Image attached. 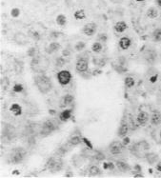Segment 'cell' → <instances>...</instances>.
Returning <instances> with one entry per match:
<instances>
[{
	"instance_id": "obj_1",
	"label": "cell",
	"mask_w": 161,
	"mask_h": 178,
	"mask_svg": "<svg viewBox=\"0 0 161 178\" xmlns=\"http://www.w3.org/2000/svg\"><path fill=\"white\" fill-rule=\"evenodd\" d=\"M35 84L38 90L42 93H47L52 89V82L46 75H40L35 78Z\"/></svg>"
},
{
	"instance_id": "obj_2",
	"label": "cell",
	"mask_w": 161,
	"mask_h": 178,
	"mask_svg": "<svg viewBox=\"0 0 161 178\" xmlns=\"http://www.w3.org/2000/svg\"><path fill=\"white\" fill-rule=\"evenodd\" d=\"M57 79L61 85H67L72 79V74L68 71H61L57 74Z\"/></svg>"
},
{
	"instance_id": "obj_3",
	"label": "cell",
	"mask_w": 161,
	"mask_h": 178,
	"mask_svg": "<svg viewBox=\"0 0 161 178\" xmlns=\"http://www.w3.org/2000/svg\"><path fill=\"white\" fill-rule=\"evenodd\" d=\"M96 30H97L96 24L94 23V22H91V23L86 24L85 26L83 27L82 32L87 36H92V35H94L95 33H96Z\"/></svg>"
},
{
	"instance_id": "obj_4",
	"label": "cell",
	"mask_w": 161,
	"mask_h": 178,
	"mask_svg": "<svg viewBox=\"0 0 161 178\" xmlns=\"http://www.w3.org/2000/svg\"><path fill=\"white\" fill-rule=\"evenodd\" d=\"M123 149V144L119 141H114L110 145V152L111 154H119Z\"/></svg>"
},
{
	"instance_id": "obj_5",
	"label": "cell",
	"mask_w": 161,
	"mask_h": 178,
	"mask_svg": "<svg viewBox=\"0 0 161 178\" xmlns=\"http://www.w3.org/2000/svg\"><path fill=\"white\" fill-rule=\"evenodd\" d=\"M14 40L15 43H17L18 45H21V46H24V45H27L29 40H28V37L25 35L23 33H16L14 34Z\"/></svg>"
},
{
	"instance_id": "obj_6",
	"label": "cell",
	"mask_w": 161,
	"mask_h": 178,
	"mask_svg": "<svg viewBox=\"0 0 161 178\" xmlns=\"http://www.w3.org/2000/svg\"><path fill=\"white\" fill-rule=\"evenodd\" d=\"M22 149H16L14 152H12V160L14 163H18L21 162V160L23 159V156L25 154V152H21Z\"/></svg>"
},
{
	"instance_id": "obj_7",
	"label": "cell",
	"mask_w": 161,
	"mask_h": 178,
	"mask_svg": "<svg viewBox=\"0 0 161 178\" xmlns=\"http://www.w3.org/2000/svg\"><path fill=\"white\" fill-rule=\"evenodd\" d=\"M75 68L78 73H85V71L88 70V61L83 58L79 59V60L76 62Z\"/></svg>"
},
{
	"instance_id": "obj_8",
	"label": "cell",
	"mask_w": 161,
	"mask_h": 178,
	"mask_svg": "<svg viewBox=\"0 0 161 178\" xmlns=\"http://www.w3.org/2000/svg\"><path fill=\"white\" fill-rule=\"evenodd\" d=\"M132 44V40L127 36H124L119 40V46L122 50H128Z\"/></svg>"
},
{
	"instance_id": "obj_9",
	"label": "cell",
	"mask_w": 161,
	"mask_h": 178,
	"mask_svg": "<svg viewBox=\"0 0 161 178\" xmlns=\"http://www.w3.org/2000/svg\"><path fill=\"white\" fill-rule=\"evenodd\" d=\"M149 120V114L146 111H140L137 115V121L140 125H145Z\"/></svg>"
},
{
	"instance_id": "obj_10",
	"label": "cell",
	"mask_w": 161,
	"mask_h": 178,
	"mask_svg": "<svg viewBox=\"0 0 161 178\" xmlns=\"http://www.w3.org/2000/svg\"><path fill=\"white\" fill-rule=\"evenodd\" d=\"M151 122L154 126H157L161 123V113L159 111H154L151 118Z\"/></svg>"
},
{
	"instance_id": "obj_11",
	"label": "cell",
	"mask_w": 161,
	"mask_h": 178,
	"mask_svg": "<svg viewBox=\"0 0 161 178\" xmlns=\"http://www.w3.org/2000/svg\"><path fill=\"white\" fill-rule=\"evenodd\" d=\"M127 29V24L125 21H118L115 25H114V30L117 33H123L125 32Z\"/></svg>"
},
{
	"instance_id": "obj_12",
	"label": "cell",
	"mask_w": 161,
	"mask_h": 178,
	"mask_svg": "<svg viewBox=\"0 0 161 178\" xmlns=\"http://www.w3.org/2000/svg\"><path fill=\"white\" fill-rule=\"evenodd\" d=\"M59 49H60V44H59V43L52 42V43H51V44H50V45L47 47L46 51H47L48 54H52V52L58 51Z\"/></svg>"
},
{
	"instance_id": "obj_13",
	"label": "cell",
	"mask_w": 161,
	"mask_h": 178,
	"mask_svg": "<svg viewBox=\"0 0 161 178\" xmlns=\"http://www.w3.org/2000/svg\"><path fill=\"white\" fill-rule=\"evenodd\" d=\"M115 165H116L117 168H118L120 171H123V173H126V171H128L130 170L129 165L126 164L125 162H123V161H116Z\"/></svg>"
},
{
	"instance_id": "obj_14",
	"label": "cell",
	"mask_w": 161,
	"mask_h": 178,
	"mask_svg": "<svg viewBox=\"0 0 161 178\" xmlns=\"http://www.w3.org/2000/svg\"><path fill=\"white\" fill-rule=\"evenodd\" d=\"M147 16L149 18H151V19H154V18H156L158 16V12H157L156 9L154 8H149L148 11H147Z\"/></svg>"
},
{
	"instance_id": "obj_15",
	"label": "cell",
	"mask_w": 161,
	"mask_h": 178,
	"mask_svg": "<svg viewBox=\"0 0 161 178\" xmlns=\"http://www.w3.org/2000/svg\"><path fill=\"white\" fill-rule=\"evenodd\" d=\"M71 116H72V112H71V111L69 110H66V111H62L60 115H59V118H60V120L61 121H67V120H69Z\"/></svg>"
},
{
	"instance_id": "obj_16",
	"label": "cell",
	"mask_w": 161,
	"mask_h": 178,
	"mask_svg": "<svg viewBox=\"0 0 161 178\" xmlns=\"http://www.w3.org/2000/svg\"><path fill=\"white\" fill-rule=\"evenodd\" d=\"M127 132H128V125L125 124V123H123L121 126H120L119 128V130H118V135L119 136H125Z\"/></svg>"
},
{
	"instance_id": "obj_17",
	"label": "cell",
	"mask_w": 161,
	"mask_h": 178,
	"mask_svg": "<svg viewBox=\"0 0 161 178\" xmlns=\"http://www.w3.org/2000/svg\"><path fill=\"white\" fill-rule=\"evenodd\" d=\"M85 17H86V14H85L84 10H77L75 12H74V18L77 20L84 19Z\"/></svg>"
},
{
	"instance_id": "obj_18",
	"label": "cell",
	"mask_w": 161,
	"mask_h": 178,
	"mask_svg": "<svg viewBox=\"0 0 161 178\" xmlns=\"http://www.w3.org/2000/svg\"><path fill=\"white\" fill-rule=\"evenodd\" d=\"M56 23L59 26H64L67 23V18L64 14H58L56 17Z\"/></svg>"
},
{
	"instance_id": "obj_19",
	"label": "cell",
	"mask_w": 161,
	"mask_h": 178,
	"mask_svg": "<svg viewBox=\"0 0 161 178\" xmlns=\"http://www.w3.org/2000/svg\"><path fill=\"white\" fill-rule=\"evenodd\" d=\"M11 111H12L16 115H20L21 114V107L18 104H14V105H12V107H11Z\"/></svg>"
},
{
	"instance_id": "obj_20",
	"label": "cell",
	"mask_w": 161,
	"mask_h": 178,
	"mask_svg": "<svg viewBox=\"0 0 161 178\" xmlns=\"http://www.w3.org/2000/svg\"><path fill=\"white\" fill-rule=\"evenodd\" d=\"M89 173L91 174V175H98V174L101 173L100 170H99V168L96 167V166H92L90 168L89 170Z\"/></svg>"
},
{
	"instance_id": "obj_21",
	"label": "cell",
	"mask_w": 161,
	"mask_h": 178,
	"mask_svg": "<svg viewBox=\"0 0 161 178\" xmlns=\"http://www.w3.org/2000/svg\"><path fill=\"white\" fill-rule=\"evenodd\" d=\"M54 130V125H52V122H46L44 125H43V130H46V132H52V130Z\"/></svg>"
},
{
	"instance_id": "obj_22",
	"label": "cell",
	"mask_w": 161,
	"mask_h": 178,
	"mask_svg": "<svg viewBox=\"0 0 161 178\" xmlns=\"http://www.w3.org/2000/svg\"><path fill=\"white\" fill-rule=\"evenodd\" d=\"M153 36L156 41H161V29H157L154 31L153 33Z\"/></svg>"
},
{
	"instance_id": "obj_23",
	"label": "cell",
	"mask_w": 161,
	"mask_h": 178,
	"mask_svg": "<svg viewBox=\"0 0 161 178\" xmlns=\"http://www.w3.org/2000/svg\"><path fill=\"white\" fill-rule=\"evenodd\" d=\"M92 51H94V52H100L101 50H102V45H101L99 42H95V43H94V44H92Z\"/></svg>"
},
{
	"instance_id": "obj_24",
	"label": "cell",
	"mask_w": 161,
	"mask_h": 178,
	"mask_svg": "<svg viewBox=\"0 0 161 178\" xmlns=\"http://www.w3.org/2000/svg\"><path fill=\"white\" fill-rule=\"evenodd\" d=\"M135 79L132 77H127L125 79V85L128 87V88H132V86L135 85Z\"/></svg>"
},
{
	"instance_id": "obj_25",
	"label": "cell",
	"mask_w": 161,
	"mask_h": 178,
	"mask_svg": "<svg viewBox=\"0 0 161 178\" xmlns=\"http://www.w3.org/2000/svg\"><path fill=\"white\" fill-rule=\"evenodd\" d=\"M85 47H86V44H85L84 42L79 41L75 46H74V49H75L76 51L80 52V51H82V50H84V49H85Z\"/></svg>"
},
{
	"instance_id": "obj_26",
	"label": "cell",
	"mask_w": 161,
	"mask_h": 178,
	"mask_svg": "<svg viewBox=\"0 0 161 178\" xmlns=\"http://www.w3.org/2000/svg\"><path fill=\"white\" fill-rule=\"evenodd\" d=\"M81 142V138L79 136H73L71 138V144L72 145H77Z\"/></svg>"
},
{
	"instance_id": "obj_27",
	"label": "cell",
	"mask_w": 161,
	"mask_h": 178,
	"mask_svg": "<svg viewBox=\"0 0 161 178\" xmlns=\"http://www.w3.org/2000/svg\"><path fill=\"white\" fill-rule=\"evenodd\" d=\"M73 101V97L72 95H70V94H68V95H66L64 97V104L65 105H69V104H71V103H72Z\"/></svg>"
},
{
	"instance_id": "obj_28",
	"label": "cell",
	"mask_w": 161,
	"mask_h": 178,
	"mask_svg": "<svg viewBox=\"0 0 161 178\" xmlns=\"http://www.w3.org/2000/svg\"><path fill=\"white\" fill-rule=\"evenodd\" d=\"M11 14H12V17H18V16H19V14H20L19 9H17V8L12 9V12H11Z\"/></svg>"
},
{
	"instance_id": "obj_29",
	"label": "cell",
	"mask_w": 161,
	"mask_h": 178,
	"mask_svg": "<svg viewBox=\"0 0 161 178\" xmlns=\"http://www.w3.org/2000/svg\"><path fill=\"white\" fill-rule=\"evenodd\" d=\"M65 63H66V61L64 60L63 58H58L57 60H56V66L58 67H61V66H63V65H65Z\"/></svg>"
},
{
	"instance_id": "obj_30",
	"label": "cell",
	"mask_w": 161,
	"mask_h": 178,
	"mask_svg": "<svg viewBox=\"0 0 161 178\" xmlns=\"http://www.w3.org/2000/svg\"><path fill=\"white\" fill-rule=\"evenodd\" d=\"M32 35L35 40H39L40 39V34L38 33V32H32Z\"/></svg>"
},
{
	"instance_id": "obj_31",
	"label": "cell",
	"mask_w": 161,
	"mask_h": 178,
	"mask_svg": "<svg viewBox=\"0 0 161 178\" xmlns=\"http://www.w3.org/2000/svg\"><path fill=\"white\" fill-rule=\"evenodd\" d=\"M98 38H99V40H101V41H107V35L106 34H104V33L99 34Z\"/></svg>"
},
{
	"instance_id": "obj_32",
	"label": "cell",
	"mask_w": 161,
	"mask_h": 178,
	"mask_svg": "<svg viewBox=\"0 0 161 178\" xmlns=\"http://www.w3.org/2000/svg\"><path fill=\"white\" fill-rule=\"evenodd\" d=\"M21 90H22V87H21L20 85H17V86H15L14 90H18V92H20Z\"/></svg>"
},
{
	"instance_id": "obj_33",
	"label": "cell",
	"mask_w": 161,
	"mask_h": 178,
	"mask_svg": "<svg viewBox=\"0 0 161 178\" xmlns=\"http://www.w3.org/2000/svg\"><path fill=\"white\" fill-rule=\"evenodd\" d=\"M156 168H157V171H161V161L156 165Z\"/></svg>"
},
{
	"instance_id": "obj_34",
	"label": "cell",
	"mask_w": 161,
	"mask_h": 178,
	"mask_svg": "<svg viewBox=\"0 0 161 178\" xmlns=\"http://www.w3.org/2000/svg\"><path fill=\"white\" fill-rule=\"evenodd\" d=\"M157 4H158L159 7H161V0H157Z\"/></svg>"
},
{
	"instance_id": "obj_35",
	"label": "cell",
	"mask_w": 161,
	"mask_h": 178,
	"mask_svg": "<svg viewBox=\"0 0 161 178\" xmlns=\"http://www.w3.org/2000/svg\"><path fill=\"white\" fill-rule=\"evenodd\" d=\"M136 1H138V2H141V1H144V0H136Z\"/></svg>"
},
{
	"instance_id": "obj_36",
	"label": "cell",
	"mask_w": 161,
	"mask_h": 178,
	"mask_svg": "<svg viewBox=\"0 0 161 178\" xmlns=\"http://www.w3.org/2000/svg\"><path fill=\"white\" fill-rule=\"evenodd\" d=\"M160 138H161V132H160Z\"/></svg>"
}]
</instances>
